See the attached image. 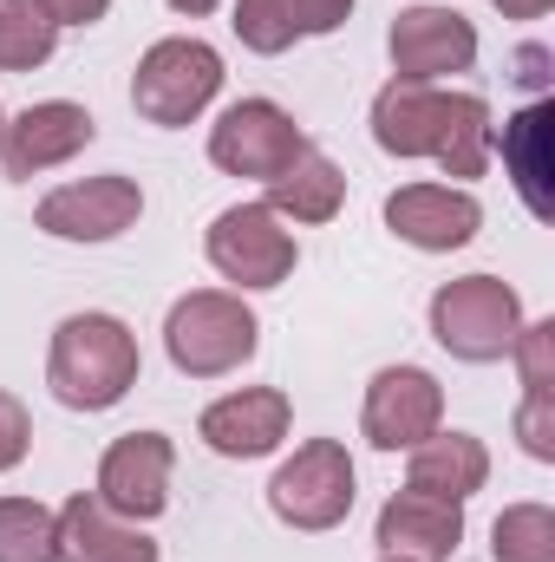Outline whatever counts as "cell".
<instances>
[{"instance_id":"cell-24","label":"cell","mask_w":555,"mask_h":562,"mask_svg":"<svg viewBox=\"0 0 555 562\" xmlns=\"http://www.w3.org/2000/svg\"><path fill=\"white\" fill-rule=\"evenodd\" d=\"M490 557L497 562H555V510L550 504H510L490 524Z\"/></svg>"},{"instance_id":"cell-20","label":"cell","mask_w":555,"mask_h":562,"mask_svg":"<svg viewBox=\"0 0 555 562\" xmlns=\"http://www.w3.org/2000/svg\"><path fill=\"white\" fill-rule=\"evenodd\" d=\"M340 203H347V177L320 150H301L269 183V210L287 216V223H327V216H340Z\"/></svg>"},{"instance_id":"cell-31","label":"cell","mask_w":555,"mask_h":562,"mask_svg":"<svg viewBox=\"0 0 555 562\" xmlns=\"http://www.w3.org/2000/svg\"><path fill=\"white\" fill-rule=\"evenodd\" d=\"M170 7H177V13H190V20H196V13H209V7H216V0H170Z\"/></svg>"},{"instance_id":"cell-26","label":"cell","mask_w":555,"mask_h":562,"mask_svg":"<svg viewBox=\"0 0 555 562\" xmlns=\"http://www.w3.org/2000/svg\"><path fill=\"white\" fill-rule=\"evenodd\" d=\"M517 438L530 458H555V400H523L517 413Z\"/></svg>"},{"instance_id":"cell-13","label":"cell","mask_w":555,"mask_h":562,"mask_svg":"<svg viewBox=\"0 0 555 562\" xmlns=\"http://www.w3.org/2000/svg\"><path fill=\"white\" fill-rule=\"evenodd\" d=\"M92 138H99V125H92L86 105H72V99H46V105H26V112L7 125V138H0V164H7V177L26 183V177H39V170H53V164L79 157Z\"/></svg>"},{"instance_id":"cell-12","label":"cell","mask_w":555,"mask_h":562,"mask_svg":"<svg viewBox=\"0 0 555 562\" xmlns=\"http://www.w3.org/2000/svg\"><path fill=\"white\" fill-rule=\"evenodd\" d=\"M444 419V393L424 367H386L366 386V438L380 451H412Z\"/></svg>"},{"instance_id":"cell-11","label":"cell","mask_w":555,"mask_h":562,"mask_svg":"<svg viewBox=\"0 0 555 562\" xmlns=\"http://www.w3.org/2000/svg\"><path fill=\"white\" fill-rule=\"evenodd\" d=\"M170 464H177V451L163 431H125L99 464V504L132 524L157 517L170 504Z\"/></svg>"},{"instance_id":"cell-22","label":"cell","mask_w":555,"mask_h":562,"mask_svg":"<svg viewBox=\"0 0 555 562\" xmlns=\"http://www.w3.org/2000/svg\"><path fill=\"white\" fill-rule=\"evenodd\" d=\"M59 46V26L39 0H0V72H33Z\"/></svg>"},{"instance_id":"cell-28","label":"cell","mask_w":555,"mask_h":562,"mask_svg":"<svg viewBox=\"0 0 555 562\" xmlns=\"http://www.w3.org/2000/svg\"><path fill=\"white\" fill-rule=\"evenodd\" d=\"M39 7H46L53 26H92V20H105L112 0H39Z\"/></svg>"},{"instance_id":"cell-19","label":"cell","mask_w":555,"mask_h":562,"mask_svg":"<svg viewBox=\"0 0 555 562\" xmlns=\"http://www.w3.org/2000/svg\"><path fill=\"white\" fill-rule=\"evenodd\" d=\"M484 477H490V451L471 431H431L424 445H412V484L406 491L464 504L471 491H484Z\"/></svg>"},{"instance_id":"cell-2","label":"cell","mask_w":555,"mask_h":562,"mask_svg":"<svg viewBox=\"0 0 555 562\" xmlns=\"http://www.w3.org/2000/svg\"><path fill=\"white\" fill-rule=\"evenodd\" d=\"M46 380L59 393V406L72 413H105L138 386V334L118 314H72L53 334V360Z\"/></svg>"},{"instance_id":"cell-9","label":"cell","mask_w":555,"mask_h":562,"mask_svg":"<svg viewBox=\"0 0 555 562\" xmlns=\"http://www.w3.org/2000/svg\"><path fill=\"white\" fill-rule=\"evenodd\" d=\"M144 216V190L132 177H86V183H66L39 203V229L59 236V243H112L125 236Z\"/></svg>"},{"instance_id":"cell-17","label":"cell","mask_w":555,"mask_h":562,"mask_svg":"<svg viewBox=\"0 0 555 562\" xmlns=\"http://www.w3.org/2000/svg\"><path fill=\"white\" fill-rule=\"evenodd\" d=\"M59 517V562H157V543L144 537L132 517L105 510L99 497H66Z\"/></svg>"},{"instance_id":"cell-30","label":"cell","mask_w":555,"mask_h":562,"mask_svg":"<svg viewBox=\"0 0 555 562\" xmlns=\"http://www.w3.org/2000/svg\"><path fill=\"white\" fill-rule=\"evenodd\" d=\"M543 66H550V53L530 46V53H523V86H543Z\"/></svg>"},{"instance_id":"cell-14","label":"cell","mask_w":555,"mask_h":562,"mask_svg":"<svg viewBox=\"0 0 555 562\" xmlns=\"http://www.w3.org/2000/svg\"><path fill=\"white\" fill-rule=\"evenodd\" d=\"M477 223H484L477 196L451 190V183H406V190L386 196V229L399 243H412V249H431V256L464 249L477 236Z\"/></svg>"},{"instance_id":"cell-3","label":"cell","mask_w":555,"mask_h":562,"mask_svg":"<svg viewBox=\"0 0 555 562\" xmlns=\"http://www.w3.org/2000/svg\"><path fill=\"white\" fill-rule=\"evenodd\" d=\"M163 347H170L177 373H190V380H223V373H236L242 360H256L262 321L242 307V294L196 288V294H183V301L170 307Z\"/></svg>"},{"instance_id":"cell-18","label":"cell","mask_w":555,"mask_h":562,"mask_svg":"<svg viewBox=\"0 0 555 562\" xmlns=\"http://www.w3.org/2000/svg\"><path fill=\"white\" fill-rule=\"evenodd\" d=\"M353 0H236V40L249 53H287L294 40L347 26Z\"/></svg>"},{"instance_id":"cell-29","label":"cell","mask_w":555,"mask_h":562,"mask_svg":"<svg viewBox=\"0 0 555 562\" xmlns=\"http://www.w3.org/2000/svg\"><path fill=\"white\" fill-rule=\"evenodd\" d=\"M490 7H497V13H510V20H543L555 0H490Z\"/></svg>"},{"instance_id":"cell-6","label":"cell","mask_w":555,"mask_h":562,"mask_svg":"<svg viewBox=\"0 0 555 562\" xmlns=\"http://www.w3.org/2000/svg\"><path fill=\"white\" fill-rule=\"evenodd\" d=\"M269 504L294 530H333L353 510V458H347V445L340 438H307L275 471Z\"/></svg>"},{"instance_id":"cell-16","label":"cell","mask_w":555,"mask_h":562,"mask_svg":"<svg viewBox=\"0 0 555 562\" xmlns=\"http://www.w3.org/2000/svg\"><path fill=\"white\" fill-rule=\"evenodd\" d=\"M457 543H464V504L399 491V497L380 510V550H386V557L451 562V557H457Z\"/></svg>"},{"instance_id":"cell-23","label":"cell","mask_w":555,"mask_h":562,"mask_svg":"<svg viewBox=\"0 0 555 562\" xmlns=\"http://www.w3.org/2000/svg\"><path fill=\"white\" fill-rule=\"evenodd\" d=\"M0 562H59V517L33 497H0Z\"/></svg>"},{"instance_id":"cell-8","label":"cell","mask_w":555,"mask_h":562,"mask_svg":"<svg viewBox=\"0 0 555 562\" xmlns=\"http://www.w3.org/2000/svg\"><path fill=\"white\" fill-rule=\"evenodd\" d=\"M301 150H307V138H301V125L281 112L275 99H242V105H229V112L216 119V132H209V157H216V170H229V177H262V183H275Z\"/></svg>"},{"instance_id":"cell-5","label":"cell","mask_w":555,"mask_h":562,"mask_svg":"<svg viewBox=\"0 0 555 562\" xmlns=\"http://www.w3.org/2000/svg\"><path fill=\"white\" fill-rule=\"evenodd\" d=\"M223 92V53L203 40H157L132 72V105L144 125H190Z\"/></svg>"},{"instance_id":"cell-32","label":"cell","mask_w":555,"mask_h":562,"mask_svg":"<svg viewBox=\"0 0 555 562\" xmlns=\"http://www.w3.org/2000/svg\"><path fill=\"white\" fill-rule=\"evenodd\" d=\"M386 562H412V557H386Z\"/></svg>"},{"instance_id":"cell-21","label":"cell","mask_w":555,"mask_h":562,"mask_svg":"<svg viewBox=\"0 0 555 562\" xmlns=\"http://www.w3.org/2000/svg\"><path fill=\"white\" fill-rule=\"evenodd\" d=\"M550 125H555V112L543 99L503 125V164H510V177H517L530 216H543V223L555 216V203H550Z\"/></svg>"},{"instance_id":"cell-4","label":"cell","mask_w":555,"mask_h":562,"mask_svg":"<svg viewBox=\"0 0 555 562\" xmlns=\"http://www.w3.org/2000/svg\"><path fill=\"white\" fill-rule=\"evenodd\" d=\"M517 327H523V301L517 288L497 276H464V281H444L431 294V334L444 353L457 360H503L517 347Z\"/></svg>"},{"instance_id":"cell-25","label":"cell","mask_w":555,"mask_h":562,"mask_svg":"<svg viewBox=\"0 0 555 562\" xmlns=\"http://www.w3.org/2000/svg\"><path fill=\"white\" fill-rule=\"evenodd\" d=\"M517 367H523V400H555V321L517 327Z\"/></svg>"},{"instance_id":"cell-33","label":"cell","mask_w":555,"mask_h":562,"mask_svg":"<svg viewBox=\"0 0 555 562\" xmlns=\"http://www.w3.org/2000/svg\"><path fill=\"white\" fill-rule=\"evenodd\" d=\"M0 138H7V119H0Z\"/></svg>"},{"instance_id":"cell-27","label":"cell","mask_w":555,"mask_h":562,"mask_svg":"<svg viewBox=\"0 0 555 562\" xmlns=\"http://www.w3.org/2000/svg\"><path fill=\"white\" fill-rule=\"evenodd\" d=\"M26 445H33V419H26V406H20L13 393H0V471H13V464L26 458Z\"/></svg>"},{"instance_id":"cell-7","label":"cell","mask_w":555,"mask_h":562,"mask_svg":"<svg viewBox=\"0 0 555 562\" xmlns=\"http://www.w3.org/2000/svg\"><path fill=\"white\" fill-rule=\"evenodd\" d=\"M209 262L236 288H281L294 276V236L269 203H236L209 223Z\"/></svg>"},{"instance_id":"cell-1","label":"cell","mask_w":555,"mask_h":562,"mask_svg":"<svg viewBox=\"0 0 555 562\" xmlns=\"http://www.w3.org/2000/svg\"><path fill=\"white\" fill-rule=\"evenodd\" d=\"M373 138L393 157H431L444 177H484L490 105L477 92H438L418 79H393L373 99Z\"/></svg>"},{"instance_id":"cell-15","label":"cell","mask_w":555,"mask_h":562,"mask_svg":"<svg viewBox=\"0 0 555 562\" xmlns=\"http://www.w3.org/2000/svg\"><path fill=\"white\" fill-rule=\"evenodd\" d=\"M196 431L223 458H269L281 438H287V393H275V386H242V393L216 400Z\"/></svg>"},{"instance_id":"cell-10","label":"cell","mask_w":555,"mask_h":562,"mask_svg":"<svg viewBox=\"0 0 555 562\" xmlns=\"http://www.w3.org/2000/svg\"><path fill=\"white\" fill-rule=\"evenodd\" d=\"M393 72L399 79H418V86H431V79H444V72H471V59H477V26L457 13V7H406L399 20H393Z\"/></svg>"}]
</instances>
